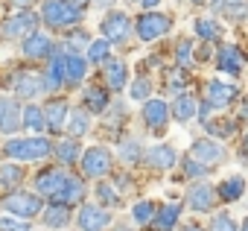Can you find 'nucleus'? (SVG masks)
Wrapping results in <instances>:
<instances>
[{"instance_id":"nucleus-18","label":"nucleus","mask_w":248,"mask_h":231,"mask_svg":"<svg viewBox=\"0 0 248 231\" xmlns=\"http://www.w3.org/2000/svg\"><path fill=\"white\" fill-rule=\"evenodd\" d=\"M233 99H236V88H233V85H228V82H219V79L207 82L204 102H207L210 108H228Z\"/></svg>"},{"instance_id":"nucleus-36","label":"nucleus","mask_w":248,"mask_h":231,"mask_svg":"<svg viewBox=\"0 0 248 231\" xmlns=\"http://www.w3.org/2000/svg\"><path fill=\"white\" fill-rule=\"evenodd\" d=\"M108 59H111V44L105 38H96V41L88 44V50H85V62L88 65H105Z\"/></svg>"},{"instance_id":"nucleus-20","label":"nucleus","mask_w":248,"mask_h":231,"mask_svg":"<svg viewBox=\"0 0 248 231\" xmlns=\"http://www.w3.org/2000/svg\"><path fill=\"white\" fill-rule=\"evenodd\" d=\"M70 219H73V211H70L67 205H59V202H50V205H44V211H41V222H44L50 231L67 228Z\"/></svg>"},{"instance_id":"nucleus-12","label":"nucleus","mask_w":248,"mask_h":231,"mask_svg":"<svg viewBox=\"0 0 248 231\" xmlns=\"http://www.w3.org/2000/svg\"><path fill=\"white\" fill-rule=\"evenodd\" d=\"M140 117H143V126H146L149 132H161V129H167V123H170V105H167L164 99L149 97V99L143 102Z\"/></svg>"},{"instance_id":"nucleus-46","label":"nucleus","mask_w":248,"mask_h":231,"mask_svg":"<svg viewBox=\"0 0 248 231\" xmlns=\"http://www.w3.org/2000/svg\"><path fill=\"white\" fill-rule=\"evenodd\" d=\"M225 15H228V18H236V21H239V18H248V6H245V0H242V3H231V6L225 9Z\"/></svg>"},{"instance_id":"nucleus-33","label":"nucleus","mask_w":248,"mask_h":231,"mask_svg":"<svg viewBox=\"0 0 248 231\" xmlns=\"http://www.w3.org/2000/svg\"><path fill=\"white\" fill-rule=\"evenodd\" d=\"M93 196H96V205L99 208H120V190L114 187V184H108V182H96V187H93Z\"/></svg>"},{"instance_id":"nucleus-24","label":"nucleus","mask_w":248,"mask_h":231,"mask_svg":"<svg viewBox=\"0 0 248 231\" xmlns=\"http://www.w3.org/2000/svg\"><path fill=\"white\" fill-rule=\"evenodd\" d=\"M178 216H181V205H175V202L161 205L149 222V231H172L178 225Z\"/></svg>"},{"instance_id":"nucleus-49","label":"nucleus","mask_w":248,"mask_h":231,"mask_svg":"<svg viewBox=\"0 0 248 231\" xmlns=\"http://www.w3.org/2000/svg\"><path fill=\"white\" fill-rule=\"evenodd\" d=\"M239 117H245V120H248V99L239 105Z\"/></svg>"},{"instance_id":"nucleus-4","label":"nucleus","mask_w":248,"mask_h":231,"mask_svg":"<svg viewBox=\"0 0 248 231\" xmlns=\"http://www.w3.org/2000/svg\"><path fill=\"white\" fill-rule=\"evenodd\" d=\"M170 30H172V18L164 15V12H143V15L135 21V35H138L143 44L164 38Z\"/></svg>"},{"instance_id":"nucleus-8","label":"nucleus","mask_w":248,"mask_h":231,"mask_svg":"<svg viewBox=\"0 0 248 231\" xmlns=\"http://www.w3.org/2000/svg\"><path fill=\"white\" fill-rule=\"evenodd\" d=\"M38 24H41V18L35 15V12H30V9H24V12H18V15H12L9 21H3V38H27V35H32L35 30H38Z\"/></svg>"},{"instance_id":"nucleus-44","label":"nucleus","mask_w":248,"mask_h":231,"mask_svg":"<svg viewBox=\"0 0 248 231\" xmlns=\"http://www.w3.org/2000/svg\"><path fill=\"white\" fill-rule=\"evenodd\" d=\"M207 173H210V167H204V164H199V161H193L187 155V161H184V176L187 179H204Z\"/></svg>"},{"instance_id":"nucleus-23","label":"nucleus","mask_w":248,"mask_h":231,"mask_svg":"<svg viewBox=\"0 0 248 231\" xmlns=\"http://www.w3.org/2000/svg\"><path fill=\"white\" fill-rule=\"evenodd\" d=\"M196 114H199V99H196L193 94H178L175 102L170 105V117H175L178 123L196 120Z\"/></svg>"},{"instance_id":"nucleus-35","label":"nucleus","mask_w":248,"mask_h":231,"mask_svg":"<svg viewBox=\"0 0 248 231\" xmlns=\"http://www.w3.org/2000/svg\"><path fill=\"white\" fill-rule=\"evenodd\" d=\"M193 30H196V35H199L202 41H207V44H213V41L222 38V27H219V21H213V18H196Z\"/></svg>"},{"instance_id":"nucleus-37","label":"nucleus","mask_w":248,"mask_h":231,"mask_svg":"<svg viewBox=\"0 0 248 231\" xmlns=\"http://www.w3.org/2000/svg\"><path fill=\"white\" fill-rule=\"evenodd\" d=\"M155 211H158V205H155V202H149V199L135 202V205H132V219H135L138 225H149V222H152V216H155Z\"/></svg>"},{"instance_id":"nucleus-21","label":"nucleus","mask_w":248,"mask_h":231,"mask_svg":"<svg viewBox=\"0 0 248 231\" xmlns=\"http://www.w3.org/2000/svg\"><path fill=\"white\" fill-rule=\"evenodd\" d=\"M21 129V108L15 102V97H0V132H18Z\"/></svg>"},{"instance_id":"nucleus-22","label":"nucleus","mask_w":248,"mask_h":231,"mask_svg":"<svg viewBox=\"0 0 248 231\" xmlns=\"http://www.w3.org/2000/svg\"><path fill=\"white\" fill-rule=\"evenodd\" d=\"M102 70H105V85H108V91H123V88L129 85V65H126V62L108 59Z\"/></svg>"},{"instance_id":"nucleus-32","label":"nucleus","mask_w":248,"mask_h":231,"mask_svg":"<svg viewBox=\"0 0 248 231\" xmlns=\"http://www.w3.org/2000/svg\"><path fill=\"white\" fill-rule=\"evenodd\" d=\"M242 193H245V179L242 176H231L216 187V196L222 202H236V199H242Z\"/></svg>"},{"instance_id":"nucleus-2","label":"nucleus","mask_w":248,"mask_h":231,"mask_svg":"<svg viewBox=\"0 0 248 231\" xmlns=\"http://www.w3.org/2000/svg\"><path fill=\"white\" fill-rule=\"evenodd\" d=\"M3 152L12 158V161H44L50 152H53V141L50 138H12L3 144Z\"/></svg>"},{"instance_id":"nucleus-43","label":"nucleus","mask_w":248,"mask_h":231,"mask_svg":"<svg viewBox=\"0 0 248 231\" xmlns=\"http://www.w3.org/2000/svg\"><path fill=\"white\" fill-rule=\"evenodd\" d=\"M207 231H239L236 228V222L228 216V214H213V219H210V228Z\"/></svg>"},{"instance_id":"nucleus-16","label":"nucleus","mask_w":248,"mask_h":231,"mask_svg":"<svg viewBox=\"0 0 248 231\" xmlns=\"http://www.w3.org/2000/svg\"><path fill=\"white\" fill-rule=\"evenodd\" d=\"M184 205L190 211H196V214H207L216 205V190L210 184H193L187 190V196H184Z\"/></svg>"},{"instance_id":"nucleus-19","label":"nucleus","mask_w":248,"mask_h":231,"mask_svg":"<svg viewBox=\"0 0 248 231\" xmlns=\"http://www.w3.org/2000/svg\"><path fill=\"white\" fill-rule=\"evenodd\" d=\"M85 193H88L85 182H82L79 176H67V182H64V184H62V190L53 196V202L73 208V205H82V202H85Z\"/></svg>"},{"instance_id":"nucleus-6","label":"nucleus","mask_w":248,"mask_h":231,"mask_svg":"<svg viewBox=\"0 0 248 231\" xmlns=\"http://www.w3.org/2000/svg\"><path fill=\"white\" fill-rule=\"evenodd\" d=\"M99 30H102V38L108 44H123V41L129 38V33H132V18L126 12H108L102 18Z\"/></svg>"},{"instance_id":"nucleus-7","label":"nucleus","mask_w":248,"mask_h":231,"mask_svg":"<svg viewBox=\"0 0 248 231\" xmlns=\"http://www.w3.org/2000/svg\"><path fill=\"white\" fill-rule=\"evenodd\" d=\"M187 155H190L193 161L204 164V167H216V164L225 161V147H222L219 141H213V138H199V141L190 144V152H187Z\"/></svg>"},{"instance_id":"nucleus-50","label":"nucleus","mask_w":248,"mask_h":231,"mask_svg":"<svg viewBox=\"0 0 248 231\" xmlns=\"http://www.w3.org/2000/svg\"><path fill=\"white\" fill-rule=\"evenodd\" d=\"M210 6H213V9H222V6H225V0H210Z\"/></svg>"},{"instance_id":"nucleus-9","label":"nucleus","mask_w":248,"mask_h":231,"mask_svg":"<svg viewBox=\"0 0 248 231\" xmlns=\"http://www.w3.org/2000/svg\"><path fill=\"white\" fill-rule=\"evenodd\" d=\"M67 114H70V102L64 97H53L44 105V129H50V135H62L67 126Z\"/></svg>"},{"instance_id":"nucleus-34","label":"nucleus","mask_w":248,"mask_h":231,"mask_svg":"<svg viewBox=\"0 0 248 231\" xmlns=\"http://www.w3.org/2000/svg\"><path fill=\"white\" fill-rule=\"evenodd\" d=\"M21 129L41 132L44 129V108H38L35 102H27V108H21Z\"/></svg>"},{"instance_id":"nucleus-31","label":"nucleus","mask_w":248,"mask_h":231,"mask_svg":"<svg viewBox=\"0 0 248 231\" xmlns=\"http://www.w3.org/2000/svg\"><path fill=\"white\" fill-rule=\"evenodd\" d=\"M24 184V167L21 164H3L0 167V190H21Z\"/></svg>"},{"instance_id":"nucleus-45","label":"nucleus","mask_w":248,"mask_h":231,"mask_svg":"<svg viewBox=\"0 0 248 231\" xmlns=\"http://www.w3.org/2000/svg\"><path fill=\"white\" fill-rule=\"evenodd\" d=\"M210 132H213V138H231V132H233V123H204Z\"/></svg>"},{"instance_id":"nucleus-52","label":"nucleus","mask_w":248,"mask_h":231,"mask_svg":"<svg viewBox=\"0 0 248 231\" xmlns=\"http://www.w3.org/2000/svg\"><path fill=\"white\" fill-rule=\"evenodd\" d=\"M239 231H248V216L242 219V225H239Z\"/></svg>"},{"instance_id":"nucleus-11","label":"nucleus","mask_w":248,"mask_h":231,"mask_svg":"<svg viewBox=\"0 0 248 231\" xmlns=\"http://www.w3.org/2000/svg\"><path fill=\"white\" fill-rule=\"evenodd\" d=\"M76 225H79V231H105L111 225V211L99 208L96 202L93 205H82L79 216H76Z\"/></svg>"},{"instance_id":"nucleus-53","label":"nucleus","mask_w":248,"mask_h":231,"mask_svg":"<svg viewBox=\"0 0 248 231\" xmlns=\"http://www.w3.org/2000/svg\"><path fill=\"white\" fill-rule=\"evenodd\" d=\"M242 149H245V152H248V135H245V141H242Z\"/></svg>"},{"instance_id":"nucleus-17","label":"nucleus","mask_w":248,"mask_h":231,"mask_svg":"<svg viewBox=\"0 0 248 231\" xmlns=\"http://www.w3.org/2000/svg\"><path fill=\"white\" fill-rule=\"evenodd\" d=\"M175 161H178V152L170 144H158V147H152V149L143 152V164L152 167V170H172Z\"/></svg>"},{"instance_id":"nucleus-54","label":"nucleus","mask_w":248,"mask_h":231,"mask_svg":"<svg viewBox=\"0 0 248 231\" xmlns=\"http://www.w3.org/2000/svg\"><path fill=\"white\" fill-rule=\"evenodd\" d=\"M73 3H76V6H82V3H88V0H73Z\"/></svg>"},{"instance_id":"nucleus-38","label":"nucleus","mask_w":248,"mask_h":231,"mask_svg":"<svg viewBox=\"0 0 248 231\" xmlns=\"http://www.w3.org/2000/svg\"><path fill=\"white\" fill-rule=\"evenodd\" d=\"M132 99H138V102H146L149 97H152V82L146 79V76H140V79H135L132 82Z\"/></svg>"},{"instance_id":"nucleus-28","label":"nucleus","mask_w":248,"mask_h":231,"mask_svg":"<svg viewBox=\"0 0 248 231\" xmlns=\"http://www.w3.org/2000/svg\"><path fill=\"white\" fill-rule=\"evenodd\" d=\"M67 138H85L88 132H91V114L85 111V108H70V114H67Z\"/></svg>"},{"instance_id":"nucleus-15","label":"nucleus","mask_w":248,"mask_h":231,"mask_svg":"<svg viewBox=\"0 0 248 231\" xmlns=\"http://www.w3.org/2000/svg\"><path fill=\"white\" fill-rule=\"evenodd\" d=\"M12 91H15L18 99H35L38 94H44L41 73H32V70H21V73H15V79H12Z\"/></svg>"},{"instance_id":"nucleus-5","label":"nucleus","mask_w":248,"mask_h":231,"mask_svg":"<svg viewBox=\"0 0 248 231\" xmlns=\"http://www.w3.org/2000/svg\"><path fill=\"white\" fill-rule=\"evenodd\" d=\"M79 164H82V173H85L88 179H96V182H99L102 176L111 173V167H114V155H111L108 147H91V149L82 152Z\"/></svg>"},{"instance_id":"nucleus-13","label":"nucleus","mask_w":248,"mask_h":231,"mask_svg":"<svg viewBox=\"0 0 248 231\" xmlns=\"http://www.w3.org/2000/svg\"><path fill=\"white\" fill-rule=\"evenodd\" d=\"M21 53H24L27 59H50V56H56V44H53V38H50L47 33H38V30H35L32 35L24 38Z\"/></svg>"},{"instance_id":"nucleus-51","label":"nucleus","mask_w":248,"mask_h":231,"mask_svg":"<svg viewBox=\"0 0 248 231\" xmlns=\"http://www.w3.org/2000/svg\"><path fill=\"white\" fill-rule=\"evenodd\" d=\"M96 3H99V6H102V9H108V6H111V3H114V0H96Z\"/></svg>"},{"instance_id":"nucleus-47","label":"nucleus","mask_w":248,"mask_h":231,"mask_svg":"<svg viewBox=\"0 0 248 231\" xmlns=\"http://www.w3.org/2000/svg\"><path fill=\"white\" fill-rule=\"evenodd\" d=\"M9 3H12L15 9H21V12H24V9H30V6H32V0H9Z\"/></svg>"},{"instance_id":"nucleus-48","label":"nucleus","mask_w":248,"mask_h":231,"mask_svg":"<svg viewBox=\"0 0 248 231\" xmlns=\"http://www.w3.org/2000/svg\"><path fill=\"white\" fill-rule=\"evenodd\" d=\"M181 231H204L199 222H187V225H181Z\"/></svg>"},{"instance_id":"nucleus-55","label":"nucleus","mask_w":248,"mask_h":231,"mask_svg":"<svg viewBox=\"0 0 248 231\" xmlns=\"http://www.w3.org/2000/svg\"><path fill=\"white\" fill-rule=\"evenodd\" d=\"M114 231H132V228H123V225H120V228H114Z\"/></svg>"},{"instance_id":"nucleus-26","label":"nucleus","mask_w":248,"mask_h":231,"mask_svg":"<svg viewBox=\"0 0 248 231\" xmlns=\"http://www.w3.org/2000/svg\"><path fill=\"white\" fill-rule=\"evenodd\" d=\"M88 76V62L79 53H67L64 56V85H82Z\"/></svg>"},{"instance_id":"nucleus-1","label":"nucleus","mask_w":248,"mask_h":231,"mask_svg":"<svg viewBox=\"0 0 248 231\" xmlns=\"http://www.w3.org/2000/svg\"><path fill=\"white\" fill-rule=\"evenodd\" d=\"M85 18L82 6H76L73 0H44L41 3V21L53 30H64V27H76Z\"/></svg>"},{"instance_id":"nucleus-10","label":"nucleus","mask_w":248,"mask_h":231,"mask_svg":"<svg viewBox=\"0 0 248 231\" xmlns=\"http://www.w3.org/2000/svg\"><path fill=\"white\" fill-rule=\"evenodd\" d=\"M67 176H70V173H67L64 167H44V170L35 176V193L53 199V196L62 190V184L67 182Z\"/></svg>"},{"instance_id":"nucleus-27","label":"nucleus","mask_w":248,"mask_h":231,"mask_svg":"<svg viewBox=\"0 0 248 231\" xmlns=\"http://www.w3.org/2000/svg\"><path fill=\"white\" fill-rule=\"evenodd\" d=\"M53 155L59 161V167H73L79 158H82V147L76 138H64L59 144H53Z\"/></svg>"},{"instance_id":"nucleus-42","label":"nucleus","mask_w":248,"mask_h":231,"mask_svg":"<svg viewBox=\"0 0 248 231\" xmlns=\"http://www.w3.org/2000/svg\"><path fill=\"white\" fill-rule=\"evenodd\" d=\"M0 231H30V222L9 216V214H0Z\"/></svg>"},{"instance_id":"nucleus-39","label":"nucleus","mask_w":248,"mask_h":231,"mask_svg":"<svg viewBox=\"0 0 248 231\" xmlns=\"http://www.w3.org/2000/svg\"><path fill=\"white\" fill-rule=\"evenodd\" d=\"M175 62H178L181 70H187V67L193 65V44H190V41H178V47H175Z\"/></svg>"},{"instance_id":"nucleus-25","label":"nucleus","mask_w":248,"mask_h":231,"mask_svg":"<svg viewBox=\"0 0 248 231\" xmlns=\"http://www.w3.org/2000/svg\"><path fill=\"white\" fill-rule=\"evenodd\" d=\"M44 91H62L64 88V56H50V65L41 73Z\"/></svg>"},{"instance_id":"nucleus-56","label":"nucleus","mask_w":248,"mask_h":231,"mask_svg":"<svg viewBox=\"0 0 248 231\" xmlns=\"http://www.w3.org/2000/svg\"><path fill=\"white\" fill-rule=\"evenodd\" d=\"M231 3H242V0H231Z\"/></svg>"},{"instance_id":"nucleus-40","label":"nucleus","mask_w":248,"mask_h":231,"mask_svg":"<svg viewBox=\"0 0 248 231\" xmlns=\"http://www.w3.org/2000/svg\"><path fill=\"white\" fill-rule=\"evenodd\" d=\"M184 85H187V70L175 67V70L167 76V91H172V94H184Z\"/></svg>"},{"instance_id":"nucleus-30","label":"nucleus","mask_w":248,"mask_h":231,"mask_svg":"<svg viewBox=\"0 0 248 231\" xmlns=\"http://www.w3.org/2000/svg\"><path fill=\"white\" fill-rule=\"evenodd\" d=\"M82 102H85V111L88 114H102L108 108V91H102L96 85H88L82 91Z\"/></svg>"},{"instance_id":"nucleus-3","label":"nucleus","mask_w":248,"mask_h":231,"mask_svg":"<svg viewBox=\"0 0 248 231\" xmlns=\"http://www.w3.org/2000/svg\"><path fill=\"white\" fill-rule=\"evenodd\" d=\"M0 211L9 214V216H18V219H32V216H41L44 211V202L38 193H30V190H12L6 196H0Z\"/></svg>"},{"instance_id":"nucleus-14","label":"nucleus","mask_w":248,"mask_h":231,"mask_svg":"<svg viewBox=\"0 0 248 231\" xmlns=\"http://www.w3.org/2000/svg\"><path fill=\"white\" fill-rule=\"evenodd\" d=\"M216 67L222 73H231V76H239L242 67H245V53L236 47V44H222L216 50Z\"/></svg>"},{"instance_id":"nucleus-41","label":"nucleus","mask_w":248,"mask_h":231,"mask_svg":"<svg viewBox=\"0 0 248 231\" xmlns=\"http://www.w3.org/2000/svg\"><path fill=\"white\" fill-rule=\"evenodd\" d=\"M91 41H93V38H91L85 30H76V33H70V35H67V47H70V53H79L82 47L88 50V44H91Z\"/></svg>"},{"instance_id":"nucleus-29","label":"nucleus","mask_w":248,"mask_h":231,"mask_svg":"<svg viewBox=\"0 0 248 231\" xmlns=\"http://www.w3.org/2000/svg\"><path fill=\"white\" fill-rule=\"evenodd\" d=\"M117 152H120V161L126 164V167L143 164V144L138 138H123L120 147H117Z\"/></svg>"}]
</instances>
